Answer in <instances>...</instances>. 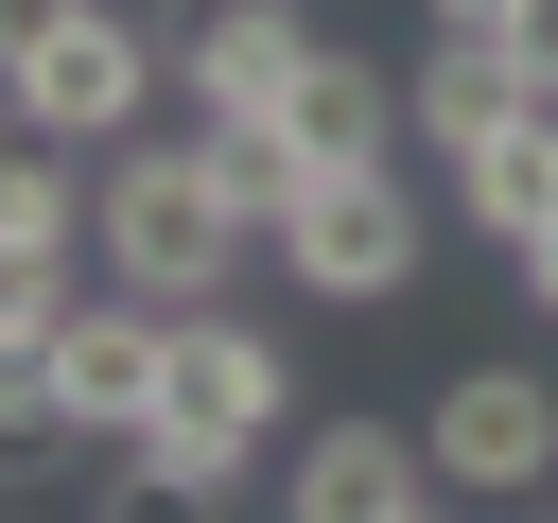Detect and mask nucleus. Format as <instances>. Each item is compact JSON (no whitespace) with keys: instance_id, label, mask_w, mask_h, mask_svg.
<instances>
[{"instance_id":"1","label":"nucleus","mask_w":558,"mask_h":523,"mask_svg":"<svg viewBox=\"0 0 558 523\" xmlns=\"http://www.w3.org/2000/svg\"><path fill=\"white\" fill-rule=\"evenodd\" d=\"M244 244H262V227L227 209V157H209V139H105V157H87V262L140 279L157 314L227 296Z\"/></svg>"},{"instance_id":"2","label":"nucleus","mask_w":558,"mask_h":523,"mask_svg":"<svg viewBox=\"0 0 558 523\" xmlns=\"http://www.w3.org/2000/svg\"><path fill=\"white\" fill-rule=\"evenodd\" d=\"M140 105H157V35L122 17V0H70L17 70H0V122H35V139H70V157H105V139H140Z\"/></svg>"},{"instance_id":"3","label":"nucleus","mask_w":558,"mask_h":523,"mask_svg":"<svg viewBox=\"0 0 558 523\" xmlns=\"http://www.w3.org/2000/svg\"><path fill=\"white\" fill-rule=\"evenodd\" d=\"M157 366H174V314H157L140 279L70 296V331H52V366H35V436H87V453H122V436L157 418Z\"/></svg>"},{"instance_id":"4","label":"nucleus","mask_w":558,"mask_h":523,"mask_svg":"<svg viewBox=\"0 0 558 523\" xmlns=\"http://www.w3.org/2000/svg\"><path fill=\"white\" fill-rule=\"evenodd\" d=\"M279 279H296L314 314H384V296L418 279V174H401V157H384V174H314L296 227H279Z\"/></svg>"},{"instance_id":"5","label":"nucleus","mask_w":558,"mask_h":523,"mask_svg":"<svg viewBox=\"0 0 558 523\" xmlns=\"http://www.w3.org/2000/svg\"><path fill=\"white\" fill-rule=\"evenodd\" d=\"M157 418L174 436H209V453H262L279 418H296V366H279V331H244V314H174V366H157Z\"/></svg>"},{"instance_id":"6","label":"nucleus","mask_w":558,"mask_h":523,"mask_svg":"<svg viewBox=\"0 0 558 523\" xmlns=\"http://www.w3.org/2000/svg\"><path fill=\"white\" fill-rule=\"evenodd\" d=\"M418 453H436V488L523 506V488L558 471V384H541V366H453V384H436V418H418Z\"/></svg>"},{"instance_id":"7","label":"nucleus","mask_w":558,"mask_h":523,"mask_svg":"<svg viewBox=\"0 0 558 523\" xmlns=\"http://www.w3.org/2000/svg\"><path fill=\"white\" fill-rule=\"evenodd\" d=\"M436 506V453L401 418H314L279 453V523H418Z\"/></svg>"},{"instance_id":"8","label":"nucleus","mask_w":558,"mask_h":523,"mask_svg":"<svg viewBox=\"0 0 558 523\" xmlns=\"http://www.w3.org/2000/svg\"><path fill=\"white\" fill-rule=\"evenodd\" d=\"M174 70H192L209 122H279L296 70H314V35H296V0H192L174 17Z\"/></svg>"},{"instance_id":"9","label":"nucleus","mask_w":558,"mask_h":523,"mask_svg":"<svg viewBox=\"0 0 558 523\" xmlns=\"http://www.w3.org/2000/svg\"><path fill=\"white\" fill-rule=\"evenodd\" d=\"M401 122H418L436 157H471V139L541 122V70H523V35H436V52H418V87H401Z\"/></svg>"},{"instance_id":"10","label":"nucleus","mask_w":558,"mask_h":523,"mask_svg":"<svg viewBox=\"0 0 558 523\" xmlns=\"http://www.w3.org/2000/svg\"><path fill=\"white\" fill-rule=\"evenodd\" d=\"M279 139H296L314 174H384V157H401V87H384L366 52H331V35H314V70H296Z\"/></svg>"},{"instance_id":"11","label":"nucleus","mask_w":558,"mask_h":523,"mask_svg":"<svg viewBox=\"0 0 558 523\" xmlns=\"http://www.w3.org/2000/svg\"><path fill=\"white\" fill-rule=\"evenodd\" d=\"M0 262H87V157L0 122Z\"/></svg>"},{"instance_id":"12","label":"nucleus","mask_w":558,"mask_h":523,"mask_svg":"<svg viewBox=\"0 0 558 523\" xmlns=\"http://www.w3.org/2000/svg\"><path fill=\"white\" fill-rule=\"evenodd\" d=\"M541 0H418V35H523Z\"/></svg>"},{"instance_id":"13","label":"nucleus","mask_w":558,"mask_h":523,"mask_svg":"<svg viewBox=\"0 0 558 523\" xmlns=\"http://www.w3.org/2000/svg\"><path fill=\"white\" fill-rule=\"evenodd\" d=\"M52 17H70V0H0V70H17V52L52 35Z\"/></svg>"},{"instance_id":"14","label":"nucleus","mask_w":558,"mask_h":523,"mask_svg":"<svg viewBox=\"0 0 558 523\" xmlns=\"http://www.w3.org/2000/svg\"><path fill=\"white\" fill-rule=\"evenodd\" d=\"M506 262H523V296H541V314H558V227H523V244H506Z\"/></svg>"},{"instance_id":"15","label":"nucleus","mask_w":558,"mask_h":523,"mask_svg":"<svg viewBox=\"0 0 558 523\" xmlns=\"http://www.w3.org/2000/svg\"><path fill=\"white\" fill-rule=\"evenodd\" d=\"M523 70H541V87H558V0H541V17H523Z\"/></svg>"},{"instance_id":"16","label":"nucleus","mask_w":558,"mask_h":523,"mask_svg":"<svg viewBox=\"0 0 558 523\" xmlns=\"http://www.w3.org/2000/svg\"><path fill=\"white\" fill-rule=\"evenodd\" d=\"M105 523H122V506H105Z\"/></svg>"}]
</instances>
